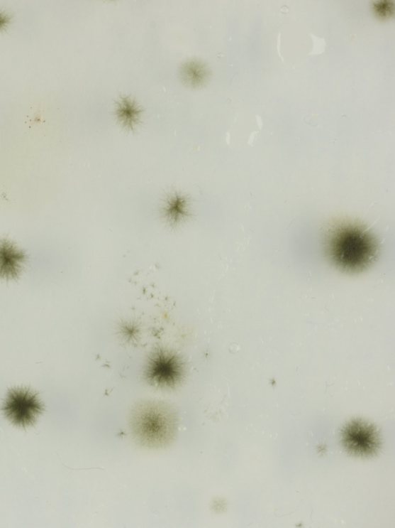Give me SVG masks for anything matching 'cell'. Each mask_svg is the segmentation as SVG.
Listing matches in <instances>:
<instances>
[{
	"instance_id": "1",
	"label": "cell",
	"mask_w": 395,
	"mask_h": 528,
	"mask_svg": "<svg viewBox=\"0 0 395 528\" xmlns=\"http://www.w3.org/2000/svg\"><path fill=\"white\" fill-rule=\"evenodd\" d=\"M133 429L140 443L150 447L168 444L177 430L175 414L164 404L148 403L133 413Z\"/></svg>"
},
{
	"instance_id": "2",
	"label": "cell",
	"mask_w": 395,
	"mask_h": 528,
	"mask_svg": "<svg viewBox=\"0 0 395 528\" xmlns=\"http://www.w3.org/2000/svg\"><path fill=\"white\" fill-rule=\"evenodd\" d=\"M376 253V245L370 235L357 227L342 228L333 237L331 254L342 269L356 271L369 265Z\"/></svg>"
},
{
	"instance_id": "3",
	"label": "cell",
	"mask_w": 395,
	"mask_h": 528,
	"mask_svg": "<svg viewBox=\"0 0 395 528\" xmlns=\"http://www.w3.org/2000/svg\"><path fill=\"white\" fill-rule=\"evenodd\" d=\"M43 410L37 396L23 389L13 390L9 393L3 411L6 418L16 426L22 427L33 424L35 416Z\"/></svg>"
},
{
	"instance_id": "4",
	"label": "cell",
	"mask_w": 395,
	"mask_h": 528,
	"mask_svg": "<svg viewBox=\"0 0 395 528\" xmlns=\"http://www.w3.org/2000/svg\"><path fill=\"white\" fill-rule=\"evenodd\" d=\"M26 255L17 251L11 243L4 240L0 243V278L16 279L19 275L20 264Z\"/></svg>"
},
{
	"instance_id": "5",
	"label": "cell",
	"mask_w": 395,
	"mask_h": 528,
	"mask_svg": "<svg viewBox=\"0 0 395 528\" xmlns=\"http://www.w3.org/2000/svg\"><path fill=\"white\" fill-rule=\"evenodd\" d=\"M188 208L187 198L175 193L167 200L162 210L163 217L170 226H175L189 216Z\"/></svg>"
},
{
	"instance_id": "6",
	"label": "cell",
	"mask_w": 395,
	"mask_h": 528,
	"mask_svg": "<svg viewBox=\"0 0 395 528\" xmlns=\"http://www.w3.org/2000/svg\"><path fill=\"white\" fill-rule=\"evenodd\" d=\"M181 75L184 82L196 87L204 83L207 78L208 70L201 61L191 60L182 65Z\"/></svg>"
},
{
	"instance_id": "7",
	"label": "cell",
	"mask_w": 395,
	"mask_h": 528,
	"mask_svg": "<svg viewBox=\"0 0 395 528\" xmlns=\"http://www.w3.org/2000/svg\"><path fill=\"white\" fill-rule=\"evenodd\" d=\"M118 105L119 107L117 111V115L119 120L123 123V125H124L125 127L133 130L140 111H139L136 107V105L128 98H122L121 102Z\"/></svg>"
},
{
	"instance_id": "8",
	"label": "cell",
	"mask_w": 395,
	"mask_h": 528,
	"mask_svg": "<svg viewBox=\"0 0 395 528\" xmlns=\"http://www.w3.org/2000/svg\"><path fill=\"white\" fill-rule=\"evenodd\" d=\"M11 17H9L8 16L4 15L3 14H0V28L4 24H6L9 21H10Z\"/></svg>"
}]
</instances>
